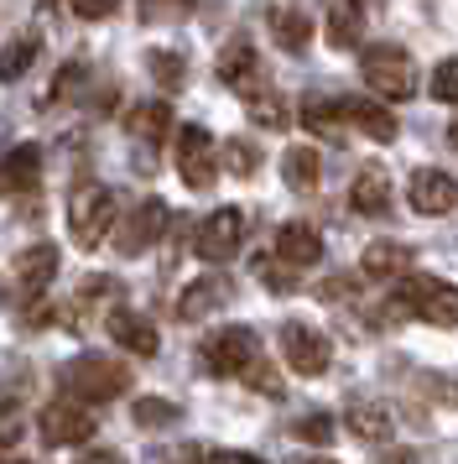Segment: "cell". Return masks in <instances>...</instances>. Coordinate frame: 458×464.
<instances>
[{"label": "cell", "instance_id": "obj_1", "mask_svg": "<svg viewBox=\"0 0 458 464\" xmlns=\"http://www.w3.org/2000/svg\"><path fill=\"white\" fill-rule=\"evenodd\" d=\"M62 392L79 401V407H100V401H115L125 397V386H130V376H125L120 360L110 355H79L62 365Z\"/></svg>", "mask_w": 458, "mask_h": 464}, {"label": "cell", "instance_id": "obj_2", "mask_svg": "<svg viewBox=\"0 0 458 464\" xmlns=\"http://www.w3.org/2000/svg\"><path fill=\"white\" fill-rule=\"evenodd\" d=\"M359 79H365L380 100H412L416 94V63H412V53L396 47V43L359 47Z\"/></svg>", "mask_w": 458, "mask_h": 464}, {"label": "cell", "instance_id": "obj_3", "mask_svg": "<svg viewBox=\"0 0 458 464\" xmlns=\"http://www.w3.org/2000/svg\"><path fill=\"white\" fill-rule=\"evenodd\" d=\"M391 297L401 303V314L427 318V324H437V329H458V287L453 282H443V276L412 272Z\"/></svg>", "mask_w": 458, "mask_h": 464}, {"label": "cell", "instance_id": "obj_4", "mask_svg": "<svg viewBox=\"0 0 458 464\" xmlns=\"http://www.w3.org/2000/svg\"><path fill=\"white\" fill-rule=\"evenodd\" d=\"M110 225H115V193L110 188L89 183V188H79L68 198V235L79 240L83 251H94L104 235H110Z\"/></svg>", "mask_w": 458, "mask_h": 464}, {"label": "cell", "instance_id": "obj_5", "mask_svg": "<svg viewBox=\"0 0 458 464\" xmlns=\"http://www.w3.org/2000/svg\"><path fill=\"white\" fill-rule=\"evenodd\" d=\"M255 355H261V339H255V329H245V324L214 329V334L204 339V350H198L204 371H214V376H240Z\"/></svg>", "mask_w": 458, "mask_h": 464}, {"label": "cell", "instance_id": "obj_6", "mask_svg": "<svg viewBox=\"0 0 458 464\" xmlns=\"http://www.w3.org/2000/svg\"><path fill=\"white\" fill-rule=\"evenodd\" d=\"M240 240H245V214L214 209L204 225H198V235H193V256H204L208 266H224L229 256L240 251Z\"/></svg>", "mask_w": 458, "mask_h": 464}, {"label": "cell", "instance_id": "obj_7", "mask_svg": "<svg viewBox=\"0 0 458 464\" xmlns=\"http://www.w3.org/2000/svg\"><path fill=\"white\" fill-rule=\"evenodd\" d=\"M281 355H287V365L297 371V376H323L333 360V344L329 334H318L312 324H281Z\"/></svg>", "mask_w": 458, "mask_h": 464}, {"label": "cell", "instance_id": "obj_8", "mask_svg": "<svg viewBox=\"0 0 458 464\" xmlns=\"http://www.w3.org/2000/svg\"><path fill=\"white\" fill-rule=\"evenodd\" d=\"M167 225H172V209H167L162 198H141V204L130 209V219L120 225L115 246H120V256H146L167 235Z\"/></svg>", "mask_w": 458, "mask_h": 464}, {"label": "cell", "instance_id": "obj_9", "mask_svg": "<svg viewBox=\"0 0 458 464\" xmlns=\"http://www.w3.org/2000/svg\"><path fill=\"white\" fill-rule=\"evenodd\" d=\"M177 172H183L187 188H214V172H219V157H214V136L204 126H183L177 130Z\"/></svg>", "mask_w": 458, "mask_h": 464}, {"label": "cell", "instance_id": "obj_10", "mask_svg": "<svg viewBox=\"0 0 458 464\" xmlns=\"http://www.w3.org/2000/svg\"><path fill=\"white\" fill-rule=\"evenodd\" d=\"M37 428H42V443L47 449H73V443L94 439V418H89V407H79V401H52L42 412Z\"/></svg>", "mask_w": 458, "mask_h": 464}, {"label": "cell", "instance_id": "obj_11", "mask_svg": "<svg viewBox=\"0 0 458 464\" xmlns=\"http://www.w3.org/2000/svg\"><path fill=\"white\" fill-rule=\"evenodd\" d=\"M406 198H412V209L427 214V219L453 214L458 209V178H448V172H437V168H422V172H412Z\"/></svg>", "mask_w": 458, "mask_h": 464}, {"label": "cell", "instance_id": "obj_12", "mask_svg": "<svg viewBox=\"0 0 458 464\" xmlns=\"http://www.w3.org/2000/svg\"><path fill=\"white\" fill-rule=\"evenodd\" d=\"M359 272L370 276V282H406V276L416 272V256H412V246H401V240H375V246H365V256H359Z\"/></svg>", "mask_w": 458, "mask_h": 464}, {"label": "cell", "instance_id": "obj_13", "mask_svg": "<svg viewBox=\"0 0 458 464\" xmlns=\"http://www.w3.org/2000/svg\"><path fill=\"white\" fill-rule=\"evenodd\" d=\"M58 246L52 240H42V246H26V251L16 256V293L21 297H42L47 293V282L58 276Z\"/></svg>", "mask_w": 458, "mask_h": 464}, {"label": "cell", "instance_id": "obj_14", "mask_svg": "<svg viewBox=\"0 0 458 464\" xmlns=\"http://www.w3.org/2000/svg\"><path fill=\"white\" fill-rule=\"evenodd\" d=\"M229 276L224 272H208V276H198V282H187L183 287V297H177V318H187V324H198V318H208L214 308H224L229 303Z\"/></svg>", "mask_w": 458, "mask_h": 464}, {"label": "cell", "instance_id": "obj_15", "mask_svg": "<svg viewBox=\"0 0 458 464\" xmlns=\"http://www.w3.org/2000/svg\"><path fill=\"white\" fill-rule=\"evenodd\" d=\"M104 329H110V339L120 344V350H130V355H141V360H151L157 355V329H151V318L146 314H130V308H115V314L104 318Z\"/></svg>", "mask_w": 458, "mask_h": 464}, {"label": "cell", "instance_id": "obj_16", "mask_svg": "<svg viewBox=\"0 0 458 464\" xmlns=\"http://www.w3.org/2000/svg\"><path fill=\"white\" fill-rule=\"evenodd\" d=\"M219 79H224L229 89H240L245 100H255L261 89H266V79H261V58H255V47L250 43H229L224 58H219Z\"/></svg>", "mask_w": 458, "mask_h": 464}, {"label": "cell", "instance_id": "obj_17", "mask_svg": "<svg viewBox=\"0 0 458 464\" xmlns=\"http://www.w3.org/2000/svg\"><path fill=\"white\" fill-rule=\"evenodd\" d=\"M339 115H344L354 130H365L370 141H396V115L380 105V100H359V94H354V100H339Z\"/></svg>", "mask_w": 458, "mask_h": 464}, {"label": "cell", "instance_id": "obj_18", "mask_svg": "<svg viewBox=\"0 0 458 464\" xmlns=\"http://www.w3.org/2000/svg\"><path fill=\"white\" fill-rule=\"evenodd\" d=\"M276 256L287 261L291 272H297V266H318V256H323V235L312 230V225H297V219H291V225L276 230Z\"/></svg>", "mask_w": 458, "mask_h": 464}, {"label": "cell", "instance_id": "obj_19", "mask_svg": "<svg viewBox=\"0 0 458 464\" xmlns=\"http://www.w3.org/2000/svg\"><path fill=\"white\" fill-rule=\"evenodd\" d=\"M42 178V147H16L5 162H0V193H32Z\"/></svg>", "mask_w": 458, "mask_h": 464}, {"label": "cell", "instance_id": "obj_20", "mask_svg": "<svg viewBox=\"0 0 458 464\" xmlns=\"http://www.w3.org/2000/svg\"><path fill=\"white\" fill-rule=\"evenodd\" d=\"M125 130H130L136 141H146V147H162L167 136H172V110H167L162 100H146V105H136L125 115Z\"/></svg>", "mask_w": 458, "mask_h": 464}, {"label": "cell", "instance_id": "obj_21", "mask_svg": "<svg viewBox=\"0 0 458 464\" xmlns=\"http://www.w3.org/2000/svg\"><path fill=\"white\" fill-rule=\"evenodd\" d=\"M359 43H365V11H359V0H339L329 11V47L333 53H349Z\"/></svg>", "mask_w": 458, "mask_h": 464}, {"label": "cell", "instance_id": "obj_22", "mask_svg": "<svg viewBox=\"0 0 458 464\" xmlns=\"http://www.w3.org/2000/svg\"><path fill=\"white\" fill-rule=\"evenodd\" d=\"M344 422H349L359 439H370V443H386V439H391V412H386L380 401L354 397L349 407H344Z\"/></svg>", "mask_w": 458, "mask_h": 464}, {"label": "cell", "instance_id": "obj_23", "mask_svg": "<svg viewBox=\"0 0 458 464\" xmlns=\"http://www.w3.org/2000/svg\"><path fill=\"white\" fill-rule=\"evenodd\" d=\"M42 43L32 37V32H16L11 43L0 47V84H16V79H26L32 73V63H37Z\"/></svg>", "mask_w": 458, "mask_h": 464}, {"label": "cell", "instance_id": "obj_24", "mask_svg": "<svg viewBox=\"0 0 458 464\" xmlns=\"http://www.w3.org/2000/svg\"><path fill=\"white\" fill-rule=\"evenodd\" d=\"M349 204L359 214H386V204H391V183H386V172H380V168L359 172V178H354V188H349Z\"/></svg>", "mask_w": 458, "mask_h": 464}, {"label": "cell", "instance_id": "obj_25", "mask_svg": "<svg viewBox=\"0 0 458 464\" xmlns=\"http://www.w3.org/2000/svg\"><path fill=\"white\" fill-rule=\"evenodd\" d=\"M281 178H287V188H318V151L312 147H287L281 151Z\"/></svg>", "mask_w": 458, "mask_h": 464}, {"label": "cell", "instance_id": "obj_26", "mask_svg": "<svg viewBox=\"0 0 458 464\" xmlns=\"http://www.w3.org/2000/svg\"><path fill=\"white\" fill-rule=\"evenodd\" d=\"M271 32H276V47H287V53H302L308 47V16L302 11H276L271 16Z\"/></svg>", "mask_w": 458, "mask_h": 464}, {"label": "cell", "instance_id": "obj_27", "mask_svg": "<svg viewBox=\"0 0 458 464\" xmlns=\"http://www.w3.org/2000/svg\"><path fill=\"white\" fill-rule=\"evenodd\" d=\"M146 68H151V79H157L162 89H183V79H187V63L177 58V53H162V47L146 53Z\"/></svg>", "mask_w": 458, "mask_h": 464}, {"label": "cell", "instance_id": "obj_28", "mask_svg": "<svg viewBox=\"0 0 458 464\" xmlns=\"http://www.w3.org/2000/svg\"><path fill=\"white\" fill-rule=\"evenodd\" d=\"M130 418L141 422V428H167V422H177V407L162 397H136L130 401Z\"/></svg>", "mask_w": 458, "mask_h": 464}, {"label": "cell", "instance_id": "obj_29", "mask_svg": "<svg viewBox=\"0 0 458 464\" xmlns=\"http://www.w3.org/2000/svg\"><path fill=\"white\" fill-rule=\"evenodd\" d=\"M224 168L234 172V178H250V172L261 168V151H250L245 136H234V141H224Z\"/></svg>", "mask_w": 458, "mask_h": 464}, {"label": "cell", "instance_id": "obj_30", "mask_svg": "<svg viewBox=\"0 0 458 464\" xmlns=\"http://www.w3.org/2000/svg\"><path fill=\"white\" fill-rule=\"evenodd\" d=\"M302 121H308L318 136H339V121H344V115H339V105H329V100H308V105H302Z\"/></svg>", "mask_w": 458, "mask_h": 464}, {"label": "cell", "instance_id": "obj_31", "mask_svg": "<svg viewBox=\"0 0 458 464\" xmlns=\"http://www.w3.org/2000/svg\"><path fill=\"white\" fill-rule=\"evenodd\" d=\"M240 376H245V386H255V392H266V397H281V392H287V386H281V376H276V365H266L261 355L250 360V365L240 371Z\"/></svg>", "mask_w": 458, "mask_h": 464}, {"label": "cell", "instance_id": "obj_32", "mask_svg": "<svg viewBox=\"0 0 458 464\" xmlns=\"http://www.w3.org/2000/svg\"><path fill=\"white\" fill-rule=\"evenodd\" d=\"M433 100L458 105V58H443V63L433 68Z\"/></svg>", "mask_w": 458, "mask_h": 464}, {"label": "cell", "instance_id": "obj_33", "mask_svg": "<svg viewBox=\"0 0 458 464\" xmlns=\"http://www.w3.org/2000/svg\"><path fill=\"white\" fill-rule=\"evenodd\" d=\"M291 433H297L302 443H329L333 439V418L329 412H308V418L291 422Z\"/></svg>", "mask_w": 458, "mask_h": 464}, {"label": "cell", "instance_id": "obj_34", "mask_svg": "<svg viewBox=\"0 0 458 464\" xmlns=\"http://www.w3.org/2000/svg\"><path fill=\"white\" fill-rule=\"evenodd\" d=\"M250 110H255V115H261V126H271V130L287 126V105H281V100H276L271 89H261V94L250 100Z\"/></svg>", "mask_w": 458, "mask_h": 464}, {"label": "cell", "instance_id": "obj_35", "mask_svg": "<svg viewBox=\"0 0 458 464\" xmlns=\"http://www.w3.org/2000/svg\"><path fill=\"white\" fill-rule=\"evenodd\" d=\"M83 79H89V73H83V63H68V68L58 73V84L47 89V100H42V105H62V100H68V94H73Z\"/></svg>", "mask_w": 458, "mask_h": 464}, {"label": "cell", "instance_id": "obj_36", "mask_svg": "<svg viewBox=\"0 0 458 464\" xmlns=\"http://www.w3.org/2000/svg\"><path fill=\"white\" fill-rule=\"evenodd\" d=\"M115 5H120V0H73V11H79L83 22H104Z\"/></svg>", "mask_w": 458, "mask_h": 464}, {"label": "cell", "instance_id": "obj_37", "mask_svg": "<svg viewBox=\"0 0 458 464\" xmlns=\"http://www.w3.org/2000/svg\"><path fill=\"white\" fill-rule=\"evenodd\" d=\"M110 293H120V287H115V276H89V282L79 287L83 303H94V297H110Z\"/></svg>", "mask_w": 458, "mask_h": 464}, {"label": "cell", "instance_id": "obj_38", "mask_svg": "<svg viewBox=\"0 0 458 464\" xmlns=\"http://www.w3.org/2000/svg\"><path fill=\"white\" fill-rule=\"evenodd\" d=\"M354 293V276H329L323 287H318V297H329V303H339V297Z\"/></svg>", "mask_w": 458, "mask_h": 464}, {"label": "cell", "instance_id": "obj_39", "mask_svg": "<svg viewBox=\"0 0 458 464\" xmlns=\"http://www.w3.org/2000/svg\"><path fill=\"white\" fill-rule=\"evenodd\" d=\"M266 282H271V293H291L297 287V276L281 272V266H266Z\"/></svg>", "mask_w": 458, "mask_h": 464}, {"label": "cell", "instance_id": "obj_40", "mask_svg": "<svg viewBox=\"0 0 458 464\" xmlns=\"http://www.w3.org/2000/svg\"><path fill=\"white\" fill-rule=\"evenodd\" d=\"M79 464H120V454H115V449H83Z\"/></svg>", "mask_w": 458, "mask_h": 464}, {"label": "cell", "instance_id": "obj_41", "mask_svg": "<svg viewBox=\"0 0 458 464\" xmlns=\"http://www.w3.org/2000/svg\"><path fill=\"white\" fill-rule=\"evenodd\" d=\"M219 464H266V459H255V454H240V449H219Z\"/></svg>", "mask_w": 458, "mask_h": 464}, {"label": "cell", "instance_id": "obj_42", "mask_svg": "<svg viewBox=\"0 0 458 464\" xmlns=\"http://www.w3.org/2000/svg\"><path fill=\"white\" fill-rule=\"evenodd\" d=\"M11 443H16V422H0V454H5Z\"/></svg>", "mask_w": 458, "mask_h": 464}, {"label": "cell", "instance_id": "obj_43", "mask_svg": "<svg viewBox=\"0 0 458 464\" xmlns=\"http://www.w3.org/2000/svg\"><path fill=\"white\" fill-rule=\"evenodd\" d=\"M448 147H458V121H453V126H448Z\"/></svg>", "mask_w": 458, "mask_h": 464}, {"label": "cell", "instance_id": "obj_44", "mask_svg": "<svg viewBox=\"0 0 458 464\" xmlns=\"http://www.w3.org/2000/svg\"><path fill=\"white\" fill-rule=\"evenodd\" d=\"M42 5H58V0H42Z\"/></svg>", "mask_w": 458, "mask_h": 464}]
</instances>
